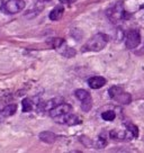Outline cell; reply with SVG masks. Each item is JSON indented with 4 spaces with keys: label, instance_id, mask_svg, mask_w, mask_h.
I'll use <instances>...</instances> for the list:
<instances>
[{
    "label": "cell",
    "instance_id": "obj_16",
    "mask_svg": "<svg viewBox=\"0 0 144 153\" xmlns=\"http://www.w3.org/2000/svg\"><path fill=\"white\" fill-rule=\"evenodd\" d=\"M101 118L106 122H113V120L116 118V114L115 111H113V110H107V111H104L102 114H101Z\"/></svg>",
    "mask_w": 144,
    "mask_h": 153
},
{
    "label": "cell",
    "instance_id": "obj_9",
    "mask_svg": "<svg viewBox=\"0 0 144 153\" xmlns=\"http://www.w3.org/2000/svg\"><path fill=\"white\" fill-rule=\"evenodd\" d=\"M106 82L107 81L104 76H91L90 79H88V86L91 89H99L105 86Z\"/></svg>",
    "mask_w": 144,
    "mask_h": 153
},
{
    "label": "cell",
    "instance_id": "obj_4",
    "mask_svg": "<svg viewBox=\"0 0 144 153\" xmlns=\"http://www.w3.org/2000/svg\"><path fill=\"white\" fill-rule=\"evenodd\" d=\"M107 16L113 23H118L126 18V11L124 9V5L122 1L116 2L111 8L107 10Z\"/></svg>",
    "mask_w": 144,
    "mask_h": 153
},
{
    "label": "cell",
    "instance_id": "obj_1",
    "mask_svg": "<svg viewBox=\"0 0 144 153\" xmlns=\"http://www.w3.org/2000/svg\"><path fill=\"white\" fill-rule=\"evenodd\" d=\"M109 41L108 35L104 33H98L94 35L87 43L82 46V52H99L102 48H105Z\"/></svg>",
    "mask_w": 144,
    "mask_h": 153
},
{
    "label": "cell",
    "instance_id": "obj_19",
    "mask_svg": "<svg viewBox=\"0 0 144 153\" xmlns=\"http://www.w3.org/2000/svg\"><path fill=\"white\" fill-rule=\"evenodd\" d=\"M62 54L64 55V56L67 57H72L76 55V51L73 50V48H67V51H64V52H62Z\"/></svg>",
    "mask_w": 144,
    "mask_h": 153
},
{
    "label": "cell",
    "instance_id": "obj_21",
    "mask_svg": "<svg viewBox=\"0 0 144 153\" xmlns=\"http://www.w3.org/2000/svg\"><path fill=\"white\" fill-rule=\"evenodd\" d=\"M4 6H5V1L4 0H0V10H2Z\"/></svg>",
    "mask_w": 144,
    "mask_h": 153
},
{
    "label": "cell",
    "instance_id": "obj_20",
    "mask_svg": "<svg viewBox=\"0 0 144 153\" xmlns=\"http://www.w3.org/2000/svg\"><path fill=\"white\" fill-rule=\"evenodd\" d=\"M61 2H67V4H72V2H76L77 0H60Z\"/></svg>",
    "mask_w": 144,
    "mask_h": 153
},
{
    "label": "cell",
    "instance_id": "obj_17",
    "mask_svg": "<svg viewBox=\"0 0 144 153\" xmlns=\"http://www.w3.org/2000/svg\"><path fill=\"white\" fill-rule=\"evenodd\" d=\"M22 106H23V111L24 113H28L33 109V102L29 98H25L23 99V102H22Z\"/></svg>",
    "mask_w": 144,
    "mask_h": 153
},
{
    "label": "cell",
    "instance_id": "obj_15",
    "mask_svg": "<svg viewBox=\"0 0 144 153\" xmlns=\"http://www.w3.org/2000/svg\"><path fill=\"white\" fill-rule=\"evenodd\" d=\"M48 44L53 48H60L64 44V39L60 37H55V38H51L50 41H48Z\"/></svg>",
    "mask_w": 144,
    "mask_h": 153
},
{
    "label": "cell",
    "instance_id": "obj_7",
    "mask_svg": "<svg viewBox=\"0 0 144 153\" xmlns=\"http://www.w3.org/2000/svg\"><path fill=\"white\" fill-rule=\"evenodd\" d=\"M25 6H26V4H25L24 0H9L8 2H5L2 11L8 15L18 14L24 9Z\"/></svg>",
    "mask_w": 144,
    "mask_h": 153
},
{
    "label": "cell",
    "instance_id": "obj_22",
    "mask_svg": "<svg viewBox=\"0 0 144 153\" xmlns=\"http://www.w3.org/2000/svg\"><path fill=\"white\" fill-rule=\"evenodd\" d=\"M37 1H41V2H46V1H51V0H37Z\"/></svg>",
    "mask_w": 144,
    "mask_h": 153
},
{
    "label": "cell",
    "instance_id": "obj_14",
    "mask_svg": "<svg viewBox=\"0 0 144 153\" xmlns=\"http://www.w3.org/2000/svg\"><path fill=\"white\" fill-rule=\"evenodd\" d=\"M16 110H17V105L16 104H10V105L6 106L5 108H2L1 115L5 116V117H9V116H13L16 113Z\"/></svg>",
    "mask_w": 144,
    "mask_h": 153
},
{
    "label": "cell",
    "instance_id": "obj_11",
    "mask_svg": "<svg viewBox=\"0 0 144 153\" xmlns=\"http://www.w3.org/2000/svg\"><path fill=\"white\" fill-rule=\"evenodd\" d=\"M63 14H64V8H63V6L61 5H58L56 7H54L52 9V11L50 13V19L53 20V22H56V20H60V19L62 18Z\"/></svg>",
    "mask_w": 144,
    "mask_h": 153
},
{
    "label": "cell",
    "instance_id": "obj_23",
    "mask_svg": "<svg viewBox=\"0 0 144 153\" xmlns=\"http://www.w3.org/2000/svg\"><path fill=\"white\" fill-rule=\"evenodd\" d=\"M141 8H143V9H144V5H143V6H142V7H141Z\"/></svg>",
    "mask_w": 144,
    "mask_h": 153
},
{
    "label": "cell",
    "instance_id": "obj_18",
    "mask_svg": "<svg viewBox=\"0 0 144 153\" xmlns=\"http://www.w3.org/2000/svg\"><path fill=\"white\" fill-rule=\"evenodd\" d=\"M107 143H108L107 139L104 137L102 135H100V136L98 137V140H97V142L95 143V148L96 149H104V148H106Z\"/></svg>",
    "mask_w": 144,
    "mask_h": 153
},
{
    "label": "cell",
    "instance_id": "obj_5",
    "mask_svg": "<svg viewBox=\"0 0 144 153\" xmlns=\"http://www.w3.org/2000/svg\"><path fill=\"white\" fill-rule=\"evenodd\" d=\"M141 43V34L137 29H130L125 36V46L127 50L137 48Z\"/></svg>",
    "mask_w": 144,
    "mask_h": 153
},
{
    "label": "cell",
    "instance_id": "obj_10",
    "mask_svg": "<svg viewBox=\"0 0 144 153\" xmlns=\"http://www.w3.org/2000/svg\"><path fill=\"white\" fill-rule=\"evenodd\" d=\"M39 140L44 142V143L48 144H52L56 141V135L51 132V131H44V132H41L39 135Z\"/></svg>",
    "mask_w": 144,
    "mask_h": 153
},
{
    "label": "cell",
    "instance_id": "obj_3",
    "mask_svg": "<svg viewBox=\"0 0 144 153\" xmlns=\"http://www.w3.org/2000/svg\"><path fill=\"white\" fill-rule=\"evenodd\" d=\"M108 95L111 99L122 105H128L132 101V96L120 86H113L108 90Z\"/></svg>",
    "mask_w": 144,
    "mask_h": 153
},
{
    "label": "cell",
    "instance_id": "obj_8",
    "mask_svg": "<svg viewBox=\"0 0 144 153\" xmlns=\"http://www.w3.org/2000/svg\"><path fill=\"white\" fill-rule=\"evenodd\" d=\"M124 135L125 140L136 139L139 136V128H137V126L132 124V123L126 124V129H124Z\"/></svg>",
    "mask_w": 144,
    "mask_h": 153
},
{
    "label": "cell",
    "instance_id": "obj_12",
    "mask_svg": "<svg viewBox=\"0 0 144 153\" xmlns=\"http://www.w3.org/2000/svg\"><path fill=\"white\" fill-rule=\"evenodd\" d=\"M60 101H61L60 98H54V99H51V100L46 101V102H42V104H39V110L44 111V110L52 109L54 106H56L60 104Z\"/></svg>",
    "mask_w": 144,
    "mask_h": 153
},
{
    "label": "cell",
    "instance_id": "obj_13",
    "mask_svg": "<svg viewBox=\"0 0 144 153\" xmlns=\"http://www.w3.org/2000/svg\"><path fill=\"white\" fill-rule=\"evenodd\" d=\"M81 123H82L81 118L79 116H77V115H73L72 113L68 114L65 120H64V124L69 125V126H74V125L81 124Z\"/></svg>",
    "mask_w": 144,
    "mask_h": 153
},
{
    "label": "cell",
    "instance_id": "obj_2",
    "mask_svg": "<svg viewBox=\"0 0 144 153\" xmlns=\"http://www.w3.org/2000/svg\"><path fill=\"white\" fill-rule=\"evenodd\" d=\"M50 116L59 124H64V120L68 114L72 113V106L65 102H60L59 105L54 106L52 109L48 110Z\"/></svg>",
    "mask_w": 144,
    "mask_h": 153
},
{
    "label": "cell",
    "instance_id": "obj_6",
    "mask_svg": "<svg viewBox=\"0 0 144 153\" xmlns=\"http://www.w3.org/2000/svg\"><path fill=\"white\" fill-rule=\"evenodd\" d=\"M74 96L81 101V108L83 111H89L92 106V98L90 94L85 89H77L74 91Z\"/></svg>",
    "mask_w": 144,
    "mask_h": 153
}]
</instances>
